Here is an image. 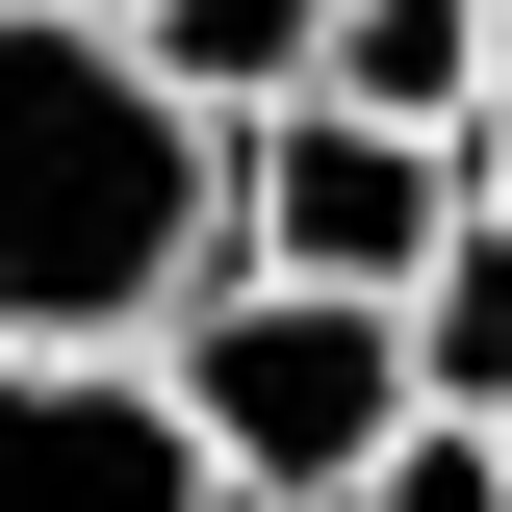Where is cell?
I'll list each match as a JSON object with an SVG mask.
<instances>
[{"label": "cell", "instance_id": "277c9868", "mask_svg": "<svg viewBox=\"0 0 512 512\" xmlns=\"http://www.w3.org/2000/svg\"><path fill=\"white\" fill-rule=\"evenodd\" d=\"M0 512H231L154 359H26L0 333Z\"/></svg>", "mask_w": 512, "mask_h": 512}, {"label": "cell", "instance_id": "7a4b0ae2", "mask_svg": "<svg viewBox=\"0 0 512 512\" xmlns=\"http://www.w3.org/2000/svg\"><path fill=\"white\" fill-rule=\"evenodd\" d=\"M154 384H180V436H205V487H231V512H359V461L410 436V308L205 256L180 308H154Z\"/></svg>", "mask_w": 512, "mask_h": 512}, {"label": "cell", "instance_id": "6da1fadb", "mask_svg": "<svg viewBox=\"0 0 512 512\" xmlns=\"http://www.w3.org/2000/svg\"><path fill=\"white\" fill-rule=\"evenodd\" d=\"M205 256H231V128L128 26L0 0V333L26 359H154V308Z\"/></svg>", "mask_w": 512, "mask_h": 512}, {"label": "cell", "instance_id": "5b68a950", "mask_svg": "<svg viewBox=\"0 0 512 512\" xmlns=\"http://www.w3.org/2000/svg\"><path fill=\"white\" fill-rule=\"evenodd\" d=\"M128 52L180 77L205 128H282V103H308V77H333V0H154Z\"/></svg>", "mask_w": 512, "mask_h": 512}, {"label": "cell", "instance_id": "9c48e42d", "mask_svg": "<svg viewBox=\"0 0 512 512\" xmlns=\"http://www.w3.org/2000/svg\"><path fill=\"white\" fill-rule=\"evenodd\" d=\"M461 205H487V231H512V103H487V128H461Z\"/></svg>", "mask_w": 512, "mask_h": 512}, {"label": "cell", "instance_id": "52a82bcc", "mask_svg": "<svg viewBox=\"0 0 512 512\" xmlns=\"http://www.w3.org/2000/svg\"><path fill=\"white\" fill-rule=\"evenodd\" d=\"M410 410H512V231L487 205L410 256Z\"/></svg>", "mask_w": 512, "mask_h": 512}, {"label": "cell", "instance_id": "30bf717a", "mask_svg": "<svg viewBox=\"0 0 512 512\" xmlns=\"http://www.w3.org/2000/svg\"><path fill=\"white\" fill-rule=\"evenodd\" d=\"M52 26H154V0H52Z\"/></svg>", "mask_w": 512, "mask_h": 512}, {"label": "cell", "instance_id": "3957f363", "mask_svg": "<svg viewBox=\"0 0 512 512\" xmlns=\"http://www.w3.org/2000/svg\"><path fill=\"white\" fill-rule=\"evenodd\" d=\"M461 231V128H384V103H282V128H231V256L256 282H359V308H410V256Z\"/></svg>", "mask_w": 512, "mask_h": 512}, {"label": "cell", "instance_id": "ba28073f", "mask_svg": "<svg viewBox=\"0 0 512 512\" xmlns=\"http://www.w3.org/2000/svg\"><path fill=\"white\" fill-rule=\"evenodd\" d=\"M359 512H512V410H410L359 461Z\"/></svg>", "mask_w": 512, "mask_h": 512}, {"label": "cell", "instance_id": "8992f818", "mask_svg": "<svg viewBox=\"0 0 512 512\" xmlns=\"http://www.w3.org/2000/svg\"><path fill=\"white\" fill-rule=\"evenodd\" d=\"M333 103H384V128H487V0H333Z\"/></svg>", "mask_w": 512, "mask_h": 512}]
</instances>
